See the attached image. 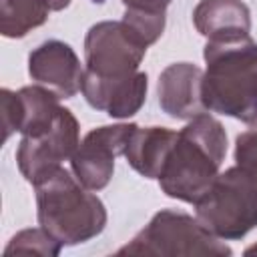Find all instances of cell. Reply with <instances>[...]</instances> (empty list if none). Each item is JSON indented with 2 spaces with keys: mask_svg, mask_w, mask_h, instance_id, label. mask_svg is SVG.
I'll list each match as a JSON object with an SVG mask.
<instances>
[{
  "mask_svg": "<svg viewBox=\"0 0 257 257\" xmlns=\"http://www.w3.org/2000/svg\"><path fill=\"white\" fill-rule=\"evenodd\" d=\"M225 155L223 124L209 112H201L177 133L157 181L167 197L195 205L217 179Z\"/></svg>",
  "mask_w": 257,
  "mask_h": 257,
  "instance_id": "1",
  "label": "cell"
},
{
  "mask_svg": "<svg viewBox=\"0 0 257 257\" xmlns=\"http://www.w3.org/2000/svg\"><path fill=\"white\" fill-rule=\"evenodd\" d=\"M203 104L207 110L257 126V44L251 36L207 42L203 50Z\"/></svg>",
  "mask_w": 257,
  "mask_h": 257,
  "instance_id": "2",
  "label": "cell"
},
{
  "mask_svg": "<svg viewBox=\"0 0 257 257\" xmlns=\"http://www.w3.org/2000/svg\"><path fill=\"white\" fill-rule=\"evenodd\" d=\"M34 189L38 223L62 247L86 243L102 233L106 209L74 173L58 167L40 179Z\"/></svg>",
  "mask_w": 257,
  "mask_h": 257,
  "instance_id": "3",
  "label": "cell"
},
{
  "mask_svg": "<svg viewBox=\"0 0 257 257\" xmlns=\"http://www.w3.org/2000/svg\"><path fill=\"white\" fill-rule=\"evenodd\" d=\"M197 219L219 239L235 241L257 227V181L241 167L217 175L195 203Z\"/></svg>",
  "mask_w": 257,
  "mask_h": 257,
  "instance_id": "4",
  "label": "cell"
},
{
  "mask_svg": "<svg viewBox=\"0 0 257 257\" xmlns=\"http://www.w3.org/2000/svg\"><path fill=\"white\" fill-rule=\"evenodd\" d=\"M118 255H231V247L215 237L197 217L183 211L163 209L131 243L116 251Z\"/></svg>",
  "mask_w": 257,
  "mask_h": 257,
  "instance_id": "5",
  "label": "cell"
},
{
  "mask_svg": "<svg viewBox=\"0 0 257 257\" xmlns=\"http://www.w3.org/2000/svg\"><path fill=\"white\" fill-rule=\"evenodd\" d=\"M147 48L124 20L96 22L84 38V72L104 80L128 78L139 72Z\"/></svg>",
  "mask_w": 257,
  "mask_h": 257,
  "instance_id": "6",
  "label": "cell"
},
{
  "mask_svg": "<svg viewBox=\"0 0 257 257\" xmlns=\"http://www.w3.org/2000/svg\"><path fill=\"white\" fill-rule=\"evenodd\" d=\"M78 120L68 108H60L54 124L40 137H22L16 149V163L22 177L36 185L40 179L62 167V161H70L80 137Z\"/></svg>",
  "mask_w": 257,
  "mask_h": 257,
  "instance_id": "7",
  "label": "cell"
},
{
  "mask_svg": "<svg viewBox=\"0 0 257 257\" xmlns=\"http://www.w3.org/2000/svg\"><path fill=\"white\" fill-rule=\"evenodd\" d=\"M137 124H104L92 128L70 157V167L76 179L90 191L104 189L114 173V159L124 153L128 137Z\"/></svg>",
  "mask_w": 257,
  "mask_h": 257,
  "instance_id": "8",
  "label": "cell"
},
{
  "mask_svg": "<svg viewBox=\"0 0 257 257\" xmlns=\"http://www.w3.org/2000/svg\"><path fill=\"white\" fill-rule=\"evenodd\" d=\"M58 100L60 96L42 84L22 86L16 92L2 88V141L6 143L12 133H20L22 137H40L50 131L62 108Z\"/></svg>",
  "mask_w": 257,
  "mask_h": 257,
  "instance_id": "9",
  "label": "cell"
},
{
  "mask_svg": "<svg viewBox=\"0 0 257 257\" xmlns=\"http://www.w3.org/2000/svg\"><path fill=\"white\" fill-rule=\"evenodd\" d=\"M28 74L60 98H70L82 86L84 68L70 44L62 40H46L30 52Z\"/></svg>",
  "mask_w": 257,
  "mask_h": 257,
  "instance_id": "10",
  "label": "cell"
},
{
  "mask_svg": "<svg viewBox=\"0 0 257 257\" xmlns=\"http://www.w3.org/2000/svg\"><path fill=\"white\" fill-rule=\"evenodd\" d=\"M147 88L149 76L141 70L128 78L118 80H104L84 72L80 92L92 108L102 110L112 118H128L137 114L145 104Z\"/></svg>",
  "mask_w": 257,
  "mask_h": 257,
  "instance_id": "11",
  "label": "cell"
},
{
  "mask_svg": "<svg viewBox=\"0 0 257 257\" xmlns=\"http://www.w3.org/2000/svg\"><path fill=\"white\" fill-rule=\"evenodd\" d=\"M203 70L191 62L169 64L157 84L159 106L171 118L191 120L201 112H207L203 104Z\"/></svg>",
  "mask_w": 257,
  "mask_h": 257,
  "instance_id": "12",
  "label": "cell"
},
{
  "mask_svg": "<svg viewBox=\"0 0 257 257\" xmlns=\"http://www.w3.org/2000/svg\"><path fill=\"white\" fill-rule=\"evenodd\" d=\"M193 24L207 42H229L251 36V12L241 0H201Z\"/></svg>",
  "mask_w": 257,
  "mask_h": 257,
  "instance_id": "13",
  "label": "cell"
},
{
  "mask_svg": "<svg viewBox=\"0 0 257 257\" xmlns=\"http://www.w3.org/2000/svg\"><path fill=\"white\" fill-rule=\"evenodd\" d=\"M175 141L177 131L165 126H135L122 155L139 175L147 179H159Z\"/></svg>",
  "mask_w": 257,
  "mask_h": 257,
  "instance_id": "14",
  "label": "cell"
},
{
  "mask_svg": "<svg viewBox=\"0 0 257 257\" xmlns=\"http://www.w3.org/2000/svg\"><path fill=\"white\" fill-rule=\"evenodd\" d=\"M50 10L48 0H0V32L6 38H22L42 26Z\"/></svg>",
  "mask_w": 257,
  "mask_h": 257,
  "instance_id": "15",
  "label": "cell"
},
{
  "mask_svg": "<svg viewBox=\"0 0 257 257\" xmlns=\"http://www.w3.org/2000/svg\"><path fill=\"white\" fill-rule=\"evenodd\" d=\"M62 245L44 229H22L16 233L4 249V255H42V257H56Z\"/></svg>",
  "mask_w": 257,
  "mask_h": 257,
  "instance_id": "16",
  "label": "cell"
},
{
  "mask_svg": "<svg viewBox=\"0 0 257 257\" xmlns=\"http://www.w3.org/2000/svg\"><path fill=\"white\" fill-rule=\"evenodd\" d=\"M235 165L257 181V126L245 131L235 141Z\"/></svg>",
  "mask_w": 257,
  "mask_h": 257,
  "instance_id": "17",
  "label": "cell"
},
{
  "mask_svg": "<svg viewBox=\"0 0 257 257\" xmlns=\"http://www.w3.org/2000/svg\"><path fill=\"white\" fill-rule=\"evenodd\" d=\"M126 10H139V12H159L165 14L171 0H122Z\"/></svg>",
  "mask_w": 257,
  "mask_h": 257,
  "instance_id": "18",
  "label": "cell"
},
{
  "mask_svg": "<svg viewBox=\"0 0 257 257\" xmlns=\"http://www.w3.org/2000/svg\"><path fill=\"white\" fill-rule=\"evenodd\" d=\"M48 4L52 10H64L70 4V0H48Z\"/></svg>",
  "mask_w": 257,
  "mask_h": 257,
  "instance_id": "19",
  "label": "cell"
},
{
  "mask_svg": "<svg viewBox=\"0 0 257 257\" xmlns=\"http://www.w3.org/2000/svg\"><path fill=\"white\" fill-rule=\"evenodd\" d=\"M245 253H247V255H251V253H257V245H253V247H249V249H247Z\"/></svg>",
  "mask_w": 257,
  "mask_h": 257,
  "instance_id": "20",
  "label": "cell"
}]
</instances>
